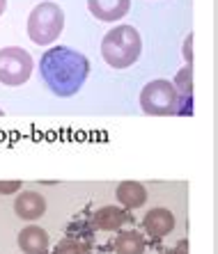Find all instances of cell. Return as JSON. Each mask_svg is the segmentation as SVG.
Segmentation results:
<instances>
[{"mask_svg":"<svg viewBox=\"0 0 218 254\" xmlns=\"http://www.w3.org/2000/svg\"><path fill=\"white\" fill-rule=\"evenodd\" d=\"M39 76L60 99L81 92L90 76V60L71 46H51L39 60Z\"/></svg>","mask_w":218,"mask_h":254,"instance_id":"6da1fadb","label":"cell"},{"mask_svg":"<svg viewBox=\"0 0 218 254\" xmlns=\"http://www.w3.org/2000/svg\"><path fill=\"white\" fill-rule=\"evenodd\" d=\"M142 53V37L133 25L119 23L101 39V58L112 69H129Z\"/></svg>","mask_w":218,"mask_h":254,"instance_id":"7a4b0ae2","label":"cell"},{"mask_svg":"<svg viewBox=\"0 0 218 254\" xmlns=\"http://www.w3.org/2000/svg\"><path fill=\"white\" fill-rule=\"evenodd\" d=\"M28 39L35 46H51L65 30V12L58 2H39L28 14Z\"/></svg>","mask_w":218,"mask_h":254,"instance_id":"3957f363","label":"cell"},{"mask_svg":"<svg viewBox=\"0 0 218 254\" xmlns=\"http://www.w3.org/2000/svg\"><path fill=\"white\" fill-rule=\"evenodd\" d=\"M140 108L149 117H172L179 110V94L170 80L156 78L140 89Z\"/></svg>","mask_w":218,"mask_h":254,"instance_id":"277c9868","label":"cell"},{"mask_svg":"<svg viewBox=\"0 0 218 254\" xmlns=\"http://www.w3.org/2000/svg\"><path fill=\"white\" fill-rule=\"evenodd\" d=\"M32 55L21 46L0 48V83L7 87H18L32 76Z\"/></svg>","mask_w":218,"mask_h":254,"instance_id":"5b68a950","label":"cell"},{"mask_svg":"<svg viewBox=\"0 0 218 254\" xmlns=\"http://www.w3.org/2000/svg\"><path fill=\"white\" fill-rule=\"evenodd\" d=\"M14 213L25 222H35L46 213V199L35 190H18L14 199Z\"/></svg>","mask_w":218,"mask_h":254,"instance_id":"8992f818","label":"cell"},{"mask_svg":"<svg viewBox=\"0 0 218 254\" xmlns=\"http://www.w3.org/2000/svg\"><path fill=\"white\" fill-rule=\"evenodd\" d=\"M88 9L97 21L115 23L129 14L131 0H88Z\"/></svg>","mask_w":218,"mask_h":254,"instance_id":"52a82bcc","label":"cell"},{"mask_svg":"<svg viewBox=\"0 0 218 254\" xmlns=\"http://www.w3.org/2000/svg\"><path fill=\"white\" fill-rule=\"evenodd\" d=\"M142 229H145V234L152 238H165L172 229H175V215H172V211H168V208L156 206V208L145 213V218H142Z\"/></svg>","mask_w":218,"mask_h":254,"instance_id":"ba28073f","label":"cell"},{"mask_svg":"<svg viewBox=\"0 0 218 254\" xmlns=\"http://www.w3.org/2000/svg\"><path fill=\"white\" fill-rule=\"evenodd\" d=\"M18 248L25 254H46L51 248L48 231L37 225H28L18 231Z\"/></svg>","mask_w":218,"mask_h":254,"instance_id":"9c48e42d","label":"cell"},{"mask_svg":"<svg viewBox=\"0 0 218 254\" xmlns=\"http://www.w3.org/2000/svg\"><path fill=\"white\" fill-rule=\"evenodd\" d=\"M126 222H131V215L122 206H101L92 215V227L99 231H117Z\"/></svg>","mask_w":218,"mask_h":254,"instance_id":"30bf717a","label":"cell"},{"mask_svg":"<svg viewBox=\"0 0 218 254\" xmlns=\"http://www.w3.org/2000/svg\"><path fill=\"white\" fill-rule=\"evenodd\" d=\"M115 197L126 211H136L147 204V190L138 181H122L115 190Z\"/></svg>","mask_w":218,"mask_h":254,"instance_id":"8fae6325","label":"cell"},{"mask_svg":"<svg viewBox=\"0 0 218 254\" xmlns=\"http://www.w3.org/2000/svg\"><path fill=\"white\" fill-rule=\"evenodd\" d=\"M145 248H147L145 236L136 229L119 231L117 238H115V243H112L115 254H145Z\"/></svg>","mask_w":218,"mask_h":254,"instance_id":"7c38bea8","label":"cell"},{"mask_svg":"<svg viewBox=\"0 0 218 254\" xmlns=\"http://www.w3.org/2000/svg\"><path fill=\"white\" fill-rule=\"evenodd\" d=\"M179 96H193V64H186L177 71V76L172 80Z\"/></svg>","mask_w":218,"mask_h":254,"instance_id":"4fadbf2b","label":"cell"},{"mask_svg":"<svg viewBox=\"0 0 218 254\" xmlns=\"http://www.w3.org/2000/svg\"><path fill=\"white\" fill-rule=\"evenodd\" d=\"M53 254H92L85 241H76V238H65L55 245Z\"/></svg>","mask_w":218,"mask_h":254,"instance_id":"5bb4252c","label":"cell"},{"mask_svg":"<svg viewBox=\"0 0 218 254\" xmlns=\"http://www.w3.org/2000/svg\"><path fill=\"white\" fill-rule=\"evenodd\" d=\"M21 186V181H0V195H16Z\"/></svg>","mask_w":218,"mask_h":254,"instance_id":"9a60e30c","label":"cell"},{"mask_svg":"<svg viewBox=\"0 0 218 254\" xmlns=\"http://www.w3.org/2000/svg\"><path fill=\"white\" fill-rule=\"evenodd\" d=\"M184 60H186V64H193V35L191 32L184 39Z\"/></svg>","mask_w":218,"mask_h":254,"instance_id":"2e32d148","label":"cell"},{"mask_svg":"<svg viewBox=\"0 0 218 254\" xmlns=\"http://www.w3.org/2000/svg\"><path fill=\"white\" fill-rule=\"evenodd\" d=\"M172 254H189V241H186V238H182V241L175 245Z\"/></svg>","mask_w":218,"mask_h":254,"instance_id":"e0dca14e","label":"cell"},{"mask_svg":"<svg viewBox=\"0 0 218 254\" xmlns=\"http://www.w3.org/2000/svg\"><path fill=\"white\" fill-rule=\"evenodd\" d=\"M5 9H7V0H0V16L5 14Z\"/></svg>","mask_w":218,"mask_h":254,"instance_id":"ac0fdd59","label":"cell"},{"mask_svg":"<svg viewBox=\"0 0 218 254\" xmlns=\"http://www.w3.org/2000/svg\"><path fill=\"white\" fill-rule=\"evenodd\" d=\"M2 115H5V110H2V108H0V117H2Z\"/></svg>","mask_w":218,"mask_h":254,"instance_id":"d6986e66","label":"cell"}]
</instances>
